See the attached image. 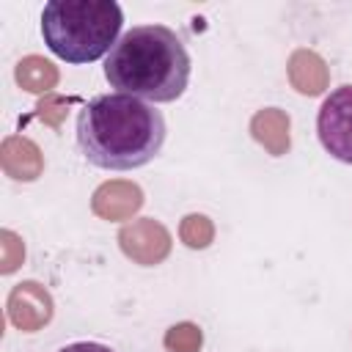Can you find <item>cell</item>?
<instances>
[{
	"label": "cell",
	"instance_id": "obj_1",
	"mask_svg": "<svg viewBox=\"0 0 352 352\" xmlns=\"http://www.w3.org/2000/svg\"><path fill=\"white\" fill-rule=\"evenodd\" d=\"M77 143L82 157L96 168H143L165 143V118L138 96L102 94L80 110Z\"/></svg>",
	"mask_w": 352,
	"mask_h": 352
},
{
	"label": "cell",
	"instance_id": "obj_2",
	"mask_svg": "<svg viewBox=\"0 0 352 352\" xmlns=\"http://www.w3.org/2000/svg\"><path fill=\"white\" fill-rule=\"evenodd\" d=\"M104 77L118 94L173 102L190 82V52L165 25L129 28L104 58Z\"/></svg>",
	"mask_w": 352,
	"mask_h": 352
},
{
	"label": "cell",
	"instance_id": "obj_3",
	"mask_svg": "<svg viewBox=\"0 0 352 352\" xmlns=\"http://www.w3.org/2000/svg\"><path fill=\"white\" fill-rule=\"evenodd\" d=\"M124 14L116 0H50L41 11L44 44L66 63L110 55Z\"/></svg>",
	"mask_w": 352,
	"mask_h": 352
},
{
	"label": "cell",
	"instance_id": "obj_4",
	"mask_svg": "<svg viewBox=\"0 0 352 352\" xmlns=\"http://www.w3.org/2000/svg\"><path fill=\"white\" fill-rule=\"evenodd\" d=\"M316 132L324 151L352 165V85L336 88L319 107Z\"/></svg>",
	"mask_w": 352,
	"mask_h": 352
},
{
	"label": "cell",
	"instance_id": "obj_5",
	"mask_svg": "<svg viewBox=\"0 0 352 352\" xmlns=\"http://www.w3.org/2000/svg\"><path fill=\"white\" fill-rule=\"evenodd\" d=\"M118 245L126 258L143 267H154L168 258L170 253V234L168 228L154 217H140L126 223L118 231Z\"/></svg>",
	"mask_w": 352,
	"mask_h": 352
},
{
	"label": "cell",
	"instance_id": "obj_6",
	"mask_svg": "<svg viewBox=\"0 0 352 352\" xmlns=\"http://www.w3.org/2000/svg\"><path fill=\"white\" fill-rule=\"evenodd\" d=\"M8 319L19 330H41L52 319V297L36 280H22L8 294Z\"/></svg>",
	"mask_w": 352,
	"mask_h": 352
},
{
	"label": "cell",
	"instance_id": "obj_7",
	"mask_svg": "<svg viewBox=\"0 0 352 352\" xmlns=\"http://www.w3.org/2000/svg\"><path fill=\"white\" fill-rule=\"evenodd\" d=\"M140 206H143L140 187L132 182H124V179L104 182L102 187H96V192L91 198V209L102 220H129Z\"/></svg>",
	"mask_w": 352,
	"mask_h": 352
},
{
	"label": "cell",
	"instance_id": "obj_8",
	"mask_svg": "<svg viewBox=\"0 0 352 352\" xmlns=\"http://www.w3.org/2000/svg\"><path fill=\"white\" fill-rule=\"evenodd\" d=\"M0 162H3V170L16 182H33L44 170V157L38 146L22 135H11L3 140Z\"/></svg>",
	"mask_w": 352,
	"mask_h": 352
},
{
	"label": "cell",
	"instance_id": "obj_9",
	"mask_svg": "<svg viewBox=\"0 0 352 352\" xmlns=\"http://www.w3.org/2000/svg\"><path fill=\"white\" fill-rule=\"evenodd\" d=\"M286 69H289V82L300 94H305V96L322 94L327 88V82H330V72H327L324 60L314 50H297V52H292Z\"/></svg>",
	"mask_w": 352,
	"mask_h": 352
},
{
	"label": "cell",
	"instance_id": "obj_10",
	"mask_svg": "<svg viewBox=\"0 0 352 352\" xmlns=\"http://www.w3.org/2000/svg\"><path fill=\"white\" fill-rule=\"evenodd\" d=\"M250 135L272 154V157H280L289 151L292 146V138H289V116L278 107H267V110H258L253 118H250Z\"/></svg>",
	"mask_w": 352,
	"mask_h": 352
},
{
	"label": "cell",
	"instance_id": "obj_11",
	"mask_svg": "<svg viewBox=\"0 0 352 352\" xmlns=\"http://www.w3.org/2000/svg\"><path fill=\"white\" fill-rule=\"evenodd\" d=\"M16 82L30 94H50L58 85V69L41 55H28L16 63Z\"/></svg>",
	"mask_w": 352,
	"mask_h": 352
},
{
	"label": "cell",
	"instance_id": "obj_12",
	"mask_svg": "<svg viewBox=\"0 0 352 352\" xmlns=\"http://www.w3.org/2000/svg\"><path fill=\"white\" fill-rule=\"evenodd\" d=\"M179 236H182V242L187 248L204 250L214 239V226H212V220L206 214H187L182 220V226H179Z\"/></svg>",
	"mask_w": 352,
	"mask_h": 352
},
{
	"label": "cell",
	"instance_id": "obj_13",
	"mask_svg": "<svg viewBox=\"0 0 352 352\" xmlns=\"http://www.w3.org/2000/svg\"><path fill=\"white\" fill-rule=\"evenodd\" d=\"M204 344V333L198 324L192 322H182V324H173L168 333H165V349L168 352H198Z\"/></svg>",
	"mask_w": 352,
	"mask_h": 352
},
{
	"label": "cell",
	"instance_id": "obj_14",
	"mask_svg": "<svg viewBox=\"0 0 352 352\" xmlns=\"http://www.w3.org/2000/svg\"><path fill=\"white\" fill-rule=\"evenodd\" d=\"M25 261V245L14 231L0 234V272L8 275Z\"/></svg>",
	"mask_w": 352,
	"mask_h": 352
},
{
	"label": "cell",
	"instance_id": "obj_15",
	"mask_svg": "<svg viewBox=\"0 0 352 352\" xmlns=\"http://www.w3.org/2000/svg\"><path fill=\"white\" fill-rule=\"evenodd\" d=\"M74 99H63V96H55V94H47L38 104H36V116L44 121V124H50V126H60L63 124V118H66V107L72 104Z\"/></svg>",
	"mask_w": 352,
	"mask_h": 352
},
{
	"label": "cell",
	"instance_id": "obj_16",
	"mask_svg": "<svg viewBox=\"0 0 352 352\" xmlns=\"http://www.w3.org/2000/svg\"><path fill=\"white\" fill-rule=\"evenodd\" d=\"M58 352H116V349H110L104 344H96V341H77V344H66Z\"/></svg>",
	"mask_w": 352,
	"mask_h": 352
}]
</instances>
